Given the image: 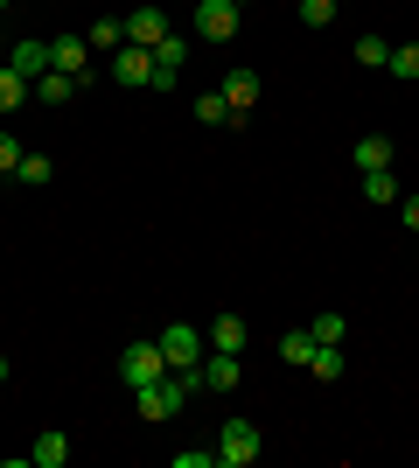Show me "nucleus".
Returning a JSON list of instances; mask_svg holds the SVG:
<instances>
[{
    "label": "nucleus",
    "mask_w": 419,
    "mask_h": 468,
    "mask_svg": "<svg viewBox=\"0 0 419 468\" xmlns=\"http://www.w3.org/2000/svg\"><path fill=\"white\" fill-rule=\"evenodd\" d=\"M266 448V433L252 427V420H224L217 427V468H252Z\"/></svg>",
    "instance_id": "f257e3e1"
},
{
    "label": "nucleus",
    "mask_w": 419,
    "mask_h": 468,
    "mask_svg": "<svg viewBox=\"0 0 419 468\" xmlns=\"http://www.w3.org/2000/svg\"><path fill=\"white\" fill-rule=\"evenodd\" d=\"M154 343H161V356H168V371L196 378V364H203V329H196V322H168Z\"/></svg>",
    "instance_id": "f03ea898"
},
{
    "label": "nucleus",
    "mask_w": 419,
    "mask_h": 468,
    "mask_svg": "<svg viewBox=\"0 0 419 468\" xmlns=\"http://www.w3.org/2000/svg\"><path fill=\"white\" fill-rule=\"evenodd\" d=\"M120 378H126V385H154V378H168V356H161V343H154V335H140V343H126V350H120Z\"/></svg>",
    "instance_id": "7ed1b4c3"
},
{
    "label": "nucleus",
    "mask_w": 419,
    "mask_h": 468,
    "mask_svg": "<svg viewBox=\"0 0 419 468\" xmlns=\"http://www.w3.org/2000/svg\"><path fill=\"white\" fill-rule=\"evenodd\" d=\"M112 84H126V91H147V84H154V49H140V42L112 49Z\"/></svg>",
    "instance_id": "20e7f679"
},
{
    "label": "nucleus",
    "mask_w": 419,
    "mask_h": 468,
    "mask_svg": "<svg viewBox=\"0 0 419 468\" xmlns=\"http://www.w3.org/2000/svg\"><path fill=\"white\" fill-rule=\"evenodd\" d=\"M238 36V7L231 0H196V42H231Z\"/></svg>",
    "instance_id": "39448f33"
},
{
    "label": "nucleus",
    "mask_w": 419,
    "mask_h": 468,
    "mask_svg": "<svg viewBox=\"0 0 419 468\" xmlns=\"http://www.w3.org/2000/svg\"><path fill=\"white\" fill-rule=\"evenodd\" d=\"M238 356H231V350H210V356H203V364H196V391H238Z\"/></svg>",
    "instance_id": "423d86ee"
},
{
    "label": "nucleus",
    "mask_w": 419,
    "mask_h": 468,
    "mask_svg": "<svg viewBox=\"0 0 419 468\" xmlns=\"http://www.w3.org/2000/svg\"><path fill=\"white\" fill-rule=\"evenodd\" d=\"M161 36H168V15H161V0H147V7H133V15H126V42L154 49Z\"/></svg>",
    "instance_id": "0eeeda50"
},
{
    "label": "nucleus",
    "mask_w": 419,
    "mask_h": 468,
    "mask_svg": "<svg viewBox=\"0 0 419 468\" xmlns=\"http://www.w3.org/2000/svg\"><path fill=\"white\" fill-rule=\"evenodd\" d=\"M84 63H91V42H84V36H57V42H49V70H63V78L84 84Z\"/></svg>",
    "instance_id": "6e6552de"
},
{
    "label": "nucleus",
    "mask_w": 419,
    "mask_h": 468,
    "mask_svg": "<svg viewBox=\"0 0 419 468\" xmlns=\"http://www.w3.org/2000/svg\"><path fill=\"white\" fill-rule=\"evenodd\" d=\"M0 63H7V70H15L21 84H36L42 70H49V42H15V49H7Z\"/></svg>",
    "instance_id": "1a4fd4ad"
},
{
    "label": "nucleus",
    "mask_w": 419,
    "mask_h": 468,
    "mask_svg": "<svg viewBox=\"0 0 419 468\" xmlns=\"http://www.w3.org/2000/svg\"><path fill=\"white\" fill-rule=\"evenodd\" d=\"M217 91L231 98V112H238V119H245V112H259V70H231Z\"/></svg>",
    "instance_id": "9d476101"
},
{
    "label": "nucleus",
    "mask_w": 419,
    "mask_h": 468,
    "mask_svg": "<svg viewBox=\"0 0 419 468\" xmlns=\"http://www.w3.org/2000/svg\"><path fill=\"white\" fill-rule=\"evenodd\" d=\"M245 343H252V329H245V314H217V322H210V350H231V356H238Z\"/></svg>",
    "instance_id": "9b49d317"
},
{
    "label": "nucleus",
    "mask_w": 419,
    "mask_h": 468,
    "mask_svg": "<svg viewBox=\"0 0 419 468\" xmlns=\"http://www.w3.org/2000/svg\"><path fill=\"white\" fill-rule=\"evenodd\" d=\"M350 161H357L363 176H371V168H392V140H384V133H363L357 147H350Z\"/></svg>",
    "instance_id": "f8f14e48"
},
{
    "label": "nucleus",
    "mask_w": 419,
    "mask_h": 468,
    "mask_svg": "<svg viewBox=\"0 0 419 468\" xmlns=\"http://www.w3.org/2000/svg\"><path fill=\"white\" fill-rule=\"evenodd\" d=\"M28 91H36L42 105H70V98H78V78H63V70H42V78L28 84Z\"/></svg>",
    "instance_id": "ddd939ff"
},
{
    "label": "nucleus",
    "mask_w": 419,
    "mask_h": 468,
    "mask_svg": "<svg viewBox=\"0 0 419 468\" xmlns=\"http://www.w3.org/2000/svg\"><path fill=\"white\" fill-rule=\"evenodd\" d=\"M63 462H70V433H42L28 448V468H63Z\"/></svg>",
    "instance_id": "4468645a"
},
{
    "label": "nucleus",
    "mask_w": 419,
    "mask_h": 468,
    "mask_svg": "<svg viewBox=\"0 0 419 468\" xmlns=\"http://www.w3.org/2000/svg\"><path fill=\"white\" fill-rule=\"evenodd\" d=\"M308 371H315V385H336V378H342V343H315Z\"/></svg>",
    "instance_id": "2eb2a0df"
},
{
    "label": "nucleus",
    "mask_w": 419,
    "mask_h": 468,
    "mask_svg": "<svg viewBox=\"0 0 419 468\" xmlns=\"http://www.w3.org/2000/svg\"><path fill=\"white\" fill-rule=\"evenodd\" d=\"M84 42H91V57H112V49H126V21H105L99 15V28H91Z\"/></svg>",
    "instance_id": "dca6fc26"
},
{
    "label": "nucleus",
    "mask_w": 419,
    "mask_h": 468,
    "mask_svg": "<svg viewBox=\"0 0 419 468\" xmlns=\"http://www.w3.org/2000/svg\"><path fill=\"white\" fill-rule=\"evenodd\" d=\"M196 119H203V126H238V112H231V98H224V91H203Z\"/></svg>",
    "instance_id": "f3484780"
},
{
    "label": "nucleus",
    "mask_w": 419,
    "mask_h": 468,
    "mask_svg": "<svg viewBox=\"0 0 419 468\" xmlns=\"http://www.w3.org/2000/svg\"><path fill=\"white\" fill-rule=\"evenodd\" d=\"M399 84H419V42H392V63H384Z\"/></svg>",
    "instance_id": "a211bd4d"
},
{
    "label": "nucleus",
    "mask_w": 419,
    "mask_h": 468,
    "mask_svg": "<svg viewBox=\"0 0 419 468\" xmlns=\"http://www.w3.org/2000/svg\"><path fill=\"white\" fill-rule=\"evenodd\" d=\"M279 356L308 371V356H315V329H287V335H279Z\"/></svg>",
    "instance_id": "6ab92c4d"
},
{
    "label": "nucleus",
    "mask_w": 419,
    "mask_h": 468,
    "mask_svg": "<svg viewBox=\"0 0 419 468\" xmlns=\"http://www.w3.org/2000/svg\"><path fill=\"white\" fill-rule=\"evenodd\" d=\"M363 203H399V176H392V168H371V176H363Z\"/></svg>",
    "instance_id": "aec40b11"
},
{
    "label": "nucleus",
    "mask_w": 419,
    "mask_h": 468,
    "mask_svg": "<svg viewBox=\"0 0 419 468\" xmlns=\"http://www.w3.org/2000/svg\"><path fill=\"white\" fill-rule=\"evenodd\" d=\"M357 63H363V70H384V63H392V42H384V36H363L357 42Z\"/></svg>",
    "instance_id": "412c9836"
},
{
    "label": "nucleus",
    "mask_w": 419,
    "mask_h": 468,
    "mask_svg": "<svg viewBox=\"0 0 419 468\" xmlns=\"http://www.w3.org/2000/svg\"><path fill=\"white\" fill-rule=\"evenodd\" d=\"M49 176H57V161H49V154H21V168H15V182H36V189Z\"/></svg>",
    "instance_id": "4be33fe9"
},
{
    "label": "nucleus",
    "mask_w": 419,
    "mask_h": 468,
    "mask_svg": "<svg viewBox=\"0 0 419 468\" xmlns=\"http://www.w3.org/2000/svg\"><path fill=\"white\" fill-rule=\"evenodd\" d=\"M21 98H28V84H21L15 70L0 63V112H21Z\"/></svg>",
    "instance_id": "5701e85b"
},
{
    "label": "nucleus",
    "mask_w": 419,
    "mask_h": 468,
    "mask_svg": "<svg viewBox=\"0 0 419 468\" xmlns=\"http://www.w3.org/2000/svg\"><path fill=\"white\" fill-rule=\"evenodd\" d=\"M308 329H315V343H342V335H350V322H342V314L329 308V314H315V322H308Z\"/></svg>",
    "instance_id": "b1692460"
},
{
    "label": "nucleus",
    "mask_w": 419,
    "mask_h": 468,
    "mask_svg": "<svg viewBox=\"0 0 419 468\" xmlns=\"http://www.w3.org/2000/svg\"><path fill=\"white\" fill-rule=\"evenodd\" d=\"M336 7H342V0H300V21H308V28H329Z\"/></svg>",
    "instance_id": "393cba45"
},
{
    "label": "nucleus",
    "mask_w": 419,
    "mask_h": 468,
    "mask_svg": "<svg viewBox=\"0 0 419 468\" xmlns=\"http://www.w3.org/2000/svg\"><path fill=\"white\" fill-rule=\"evenodd\" d=\"M21 154H28V147H21L15 133H0V176H15V168H21Z\"/></svg>",
    "instance_id": "a878e982"
},
{
    "label": "nucleus",
    "mask_w": 419,
    "mask_h": 468,
    "mask_svg": "<svg viewBox=\"0 0 419 468\" xmlns=\"http://www.w3.org/2000/svg\"><path fill=\"white\" fill-rule=\"evenodd\" d=\"M175 468H217V448H182Z\"/></svg>",
    "instance_id": "bb28decb"
},
{
    "label": "nucleus",
    "mask_w": 419,
    "mask_h": 468,
    "mask_svg": "<svg viewBox=\"0 0 419 468\" xmlns=\"http://www.w3.org/2000/svg\"><path fill=\"white\" fill-rule=\"evenodd\" d=\"M399 217H405V224L419 231V196H399Z\"/></svg>",
    "instance_id": "cd10ccee"
},
{
    "label": "nucleus",
    "mask_w": 419,
    "mask_h": 468,
    "mask_svg": "<svg viewBox=\"0 0 419 468\" xmlns=\"http://www.w3.org/2000/svg\"><path fill=\"white\" fill-rule=\"evenodd\" d=\"M0 385H7V356H0Z\"/></svg>",
    "instance_id": "c85d7f7f"
},
{
    "label": "nucleus",
    "mask_w": 419,
    "mask_h": 468,
    "mask_svg": "<svg viewBox=\"0 0 419 468\" xmlns=\"http://www.w3.org/2000/svg\"><path fill=\"white\" fill-rule=\"evenodd\" d=\"M0 15H7V0H0Z\"/></svg>",
    "instance_id": "c756f323"
},
{
    "label": "nucleus",
    "mask_w": 419,
    "mask_h": 468,
    "mask_svg": "<svg viewBox=\"0 0 419 468\" xmlns=\"http://www.w3.org/2000/svg\"><path fill=\"white\" fill-rule=\"evenodd\" d=\"M231 7H245V0H231Z\"/></svg>",
    "instance_id": "7c9ffc66"
}]
</instances>
